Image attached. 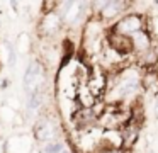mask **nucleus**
<instances>
[{"mask_svg": "<svg viewBox=\"0 0 158 153\" xmlns=\"http://www.w3.org/2000/svg\"><path fill=\"white\" fill-rule=\"evenodd\" d=\"M63 150H66L65 145L58 139H55L51 143H46V146L43 148V153H63Z\"/></svg>", "mask_w": 158, "mask_h": 153, "instance_id": "nucleus-8", "label": "nucleus"}, {"mask_svg": "<svg viewBox=\"0 0 158 153\" xmlns=\"http://www.w3.org/2000/svg\"><path fill=\"white\" fill-rule=\"evenodd\" d=\"M63 153H72V151H70V150H63Z\"/></svg>", "mask_w": 158, "mask_h": 153, "instance_id": "nucleus-10", "label": "nucleus"}, {"mask_svg": "<svg viewBox=\"0 0 158 153\" xmlns=\"http://www.w3.org/2000/svg\"><path fill=\"white\" fill-rule=\"evenodd\" d=\"M117 29L124 34H136V32H139V29H141V19L138 15H129L124 20H121Z\"/></svg>", "mask_w": 158, "mask_h": 153, "instance_id": "nucleus-3", "label": "nucleus"}, {"mask_svg": "<svg viewBox=\"0 0 158 153\" xmlns=\"http://www.w3.org/2000/svg\"><path fill=\"white\" fill-rule=\"evenodd\" d=\"M55 124L48 119H38L34 126V134L39 141H44V143H51L55 141Z\"/></svg>", "mask_w": 158, "mask_h": 153, "instance_id": "nucleus-2", "label": "nucleus"}, {"mask_svg": "<svg viewBox=\"0 0 158 153\" xmlns=\"http://www.w3.org/2000/svg\"><path fill=\"white\" fill-rule=\"evenodd\" d=\"M121 5H123L121 2H107V3H104V10H102L104 17H112V15H116V14H119V7Z\"/></svg>", "mask_w": 158, "mask_h": 153, "instance_id": "nucleus-7", "label": "nucleus"}, {"mask_svg": "<svg viewBox=\"0 0 158 153\" xmlns=\"http://www.w3.org/2000/svg\"><path fill=\"white\" fill-rule=\"evenodd\" d=\"M60 24H61V19H60L58 14L48 12L44 15V19H43L41 26H43V31H44V32H55V31L60 27Z\"/></svg>", "mask_w": 158, "mask_h": 153, "instance_id": "nucleus-4", "label": "nucleus"}, {"mask_svg": "<svg viewBox=\"0 0 158 153\" xmlns=\"http://www.w3.org/2000/svg\"><path fill=\"white\" fill-rule=\"evenodd\" d=\"M43 83V66L39 61H31L29 66L26 68L24 73V92L26 97H29L31 94L41 90Z\"/></svg>", "mask_w": 158, "mask_h": 153, "instance_id": "nucleus-1", "label": "nucleus"}, {"mask_svg": "<svg viewBox=\"0 0 158 153\" xmlns=\"http://www.w3.org/2000/svg\"><path fill=\"white\" fill-rule=\"evenodd\" d=\"M155 32H156V36H158V17L155 19Z\"/></svg>", "mask_w": 158, "mask_h": 153, "instance_id": "nucleus-9", "label": "nucleus"}, {"mask_svg": "<svg viewBox=\"0 0 158 153\" xmlns=\"http://www.w3.org/2000/svg\"><path fill=\"white\" fill-rule=\"evenodd\" d=\"M43 97H44V94H43L41 90H38V92H34V94H31L27 97V112L29 114H36V112L41 109V105H43Z\"/></svg>", "mask_w": 158, "mask_h": 153, "instance_id": "nucleus-5", "label": "nucleus"}, {"mask_svg": "<svg viewBox=\"0 0 158 153\" xmlns=\"http://www.w3.org/2000/svg\"><path fill=\"white\" fill-rule=\"evenodd\" d=\"M106 153H116V151H106Z\"/></svg>", "mask_w": 158, "mask_h": 153, "instance_id": "nucleus-11", "label": "nucleus"}, {"mask_svg": "<svg viewBox=\"0 0 158 153\" xmlns=\"http://www.w3.org/2000/svg\"><path fill=\"white\" fill-rule=\"evenodd\" d=\"M131 43H133V46L136 48L138 51H146L148 48H150V39H148V34L143 32V31H139V32L133 34V39H131Z\"/></svg>", "mask_w": 158, "mask_h": 153, "instance_id": "nucleus-6", "label": "nucleus"}]
</instances>
